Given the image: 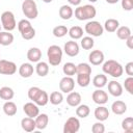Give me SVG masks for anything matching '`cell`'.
I'll list each match as a JSON object with an SVG mask.
<instances>
[{"instance_id":"obj_13","label":"cell","mask_w":133,"mask_h":133,"mask_svg":"<svg viewBox=\"0 0 133 133\" xmlns=\"http://www.w3.org/2000/svg\"><path fill=\"white\" fill-rule=\"evenodd\" d=\"M63 50H64V53L70 56V57H75L79 54V45L77 44V42L75 41H69L64 44V47H63Z\"/></svg>"},{"instance_id":"obj_18","label":"cell","mask_w":133,"mask_h":133,"mask_svg":"<svg viewBox=\"0 0 133 133\" xmlns=\"http://www.w3.org/2000/svg\"><path fill=\"white\" fill-rule=\"evenodd\" d=\"M34 72V69H33V65L29 62H25V63H22L19 68V74L21 77L23 78H29L32 76Z\"/></svg>"},{"instance_id":"obj_20","label":"cell","mask_w":133,"mask_h":133,"mask_svg":"<svg viewBox=\"0 0 133 133\" xmlns=\"http://www.w3.org/2000/svg\"><path fill=\"white\" fill-rule=\"evenodd\" d=\"M94 114H95V117H96L98 121L104 122V121H106V119L108 118V116H109V110H108L107 107L100 105L99 107H97V108L95 109Z\"/></svg>"},{"instance_id":"obj_26","label":"cell","mask_w":133,"mask_h":133,"mask_svg":"<svg viewBox=\"0 0 133 133\" xmlns=\"http://www.w3.org/2000/svg\"><path fill=\"white\" fill-rule=\"evenodd\" d=\"M119 27V22L116 20V19H108L105 21V24H104V29L108 32H114L116 31V29Z\"/></svg>"},{"instance_id":"obj_29","label":"cell","mask_w":133,"mask_h":133,"mask_svg":"<svg viewBox=\"0 0 133 133\" xmlns=\"http://www.w3.org/2000/svg\"><path fill=\"white\" fill-rule=\"evenodd\" d=\"M3 111L8 116L15 115L17 113V105H16V103H14L11 101H6L3 104Z\"/></svg>"},{"instance_id":"obj_38","label":"cell","mask_w":133,"mask_h":133,"mask_svg":"<svg viewBox=\"0 0 133 133\" xmlns=\"http://www.w3.org/2000/svg\"><path fill=\"white\" fill-rule=\"evenodd\" d=\"M68 31H69V29L66 28V26H64V25H58V26H56V27H54L53 28V35L55 36V37H62V36H64L66 33H68Z\"/></svg>"},{"instance_id":"obj_2","label":"cell","mask_w":133,"mask_h":133,"mask_svg":"<svg viewBox=\"0 0 133 133\" xmlns=\"http://www.w3.org/2000/svg\"><path fill=\"white\" fill-rule=\"evenodd\" d=\"M28 98L37 106H45L49 102L48 94L37 86H32L28 89Z\"/></svg>"},{"instance_id":"obj_45","label":"cell","mask_w":133,"mask_h":133,"mask_svg":"<svg viewBox=\"0 0 133 133\" xmlns=\"http://www.w3.org/2000/svg\"><path fill=\"white\" fill-rule=\"evenodd\" d=\"M68 2L72 5H75V6H78L80 3H81V0H68Z\"/></svg>"},{"instance_id":"obj_49","label":"cell","mask_w":133,"mask_h":133,"mask_svg":"<svg viewBox=\"0 0 133 133\" xmlns=\"http://www.w3.org/2000/svg\"><path fill=\"white\" fill-rule=\"evenodd\" d=\"M1 27H2V26H1V24H0V31H1Z\"/></svg>"},{"instance_id":"obj_34","label":"cell","mask_w":133,"mask_h":133,"mask_svg":"<svg viewBox=\"0 0 133 133\" xmlns=\"http://www.w3.org/2000/svg\"><path fill=\"white\" fill-rule=\"evenodd\" d=\"M89 112H90V109L85 104H79L76 108V115L81 118H85L86 116H88Z\"/></svg>"},{"instance_id":"obj_5","label":"cell","mask_w":133,"mask_h":133,"mask_svg":"<svg viewBox=\"0 0 133 133\" xmlns=\"http://www.w3.org/2000/svg\"><path fill=\"white\" fill-rule=\"evenodd\" d=\"M47 56H48L49 63L53 66H56V65L60 64V62L62 60V50L59 46L52 45L47 50Z\"/></svg>"},{"instance_id":"obj_17","label":"cell","mask_w":133,"mask_h":133,"mask_svg":"<svg viewBox=\"0 0 133 133\" xmlns=\"http://www.w3.org/2000/svg\"><path fill=\"white\" fill-rule=\"evenodd\" d=\"M108 91L113 97H119L123 94V86L119 82L112 80L108 83Z\"/></svg>"},{"instance_id":"obj_23","label":"cell","mask_w":133,"mask_h":133,"mask_svg":"<svg viewBox=\"0 0 133 133\" xmlns=\"http://www.w3.org/2000/svg\"><path fill=\"white\" fill-rule=\"evenodd\" d=\"M111 110L114 114H117V115H121V114H124L126 111H127V105L125 102L123 101H115L112 103L111 105Z\"/></svg>"},{"instance_id":"obj_37","label":"cell","mask_w":133,"mask_h":133,"mask_svg":"<svg viewBox=\"0 0 133 133\" xmlns=\"http://www.w3.org/2000/svg\"><path fill=\"white\" fill-rule=\"evenodd\" d=\"M122 128L125 132L127 133H132L133 132V117L128 116L122 122Z\"/></svg>"},{"instance_id":"obj_21","label":"cell","mask_w":133,"mask_h":133,"mask_svg":"<svg viewBox=\"0 0 133 133\" xmlns=\"http://www.w3.org/2000/svg\"><path fill=\"white\" fill-rule=\"evenodd\" d=\"M66 103L72 107H77L81 103V95L77 91H70L66 97Z\"/></svg>"},{"instance_id":"obj_12","label":"cell","mask_w":133,"mask_h":133,"mask_svg":"<svg viewBox=\"0 0 133 133\" xmlns=\"http://www.w3.org/2000/svg\"><path fill=\"white\" fill-rule=\"evenodd\" d=\"M75 87V81L71 76H65L63 78H61L60 82H59V88L62 92H70L74 89Z\"/></svg>"},{"instance_id":"obj_9","label":"cell","mask_w":133,"mask_h":133,"mask_svg":"<svg viewBox=\"0 0 133 133\" xmlns=\"http://www.w3.org/2000/svg\"><path fill=\"white\" fill-rule=\"evenodd\" d=\"M84 30L87 34L91 35V36H101L103 34L104 28L101 25L100 22L98 21H89L85 24Z\"/></svg>"},{"instance_id":"obj_47","label":"cell","mask_w":133,"mask_h":133,"mask_svg":"<svg viewBox=\"0 0 133 133\" xmlns=\"http://www.w3.org/2000/svg\"><path fill=\"white\" fill-rule=\"evenodd\" d=\"M43 2H45V3H51L53 0H42Z\"/></svg>"},{"instance_id":"obj_39","label":"cell","mask_w":133,"mask_h":133,"mask_svg":"<svg viewBox=\"0 0 133 133\" xmlns=\"http://www.w3.org/2000/svg\"><path fill=\"white\" fill-rule=\"evenodd\" d=\"M95 45V41L91 36H84L81 37V47L84 50H90Z\"/></svg>"},{"instance_id":"obj_46","label":"cell","mask_w":133,"mask_h":133,"mask_svg":"<svg viewBox=\"0 0 133 133\" xmlns=\"http://www.w3.org/2000/svg\"><path fill=\"white\" fill-rule=\"evenodd\" d=\"M119 0H106V2L107 3H109V4H115L116 2H118Z\"/></svg>"},{"instance_id":"obj_25","label":"cell","mask_w":133,"mask_h":133,"mask_svg":"<svg viewBox=\"0 0 133 133\" xmlns=\"http://www.w3.org/2000/svg\"><path fill=\"white\" fill-rule=\"evenodd\" d=\"M58 14H59V17L62 19V20H70L72 17H73V15H74V11H73V9H72V7L70 6V5H62L60 8H59V11H58Z\"/></svg>"},{"instance_id":"obj_16","label":"cell","mask_w":133,"mask_h":133,"mask_svg":"<svg viewBox=\"0 0 133 133\" xmlns=\"http://www.w3.org/2000/svg\"><path fill=\"white\" fill-rule=\"evenodd\" d=\"M88 60L94 65H99L104 61V53L101 50H92L88 55Z\"/></svg>"},{"instance_id":"obj_35","label":"cell","mask_w":133,"mask_h":133,"mask_svg":"<svg viewBox=\"0 0 133 133\" xmlns=\"http://www.w3.org/2000/svg\"><path fill=\"white\" fill-rule=\"evenodd\" d=\"M76 70H77V65L73 62H66L62 66L63 74L66 75V76H71V77L76 74Z\"/></svg>"},{"instance_id":"obj_43","label":"cell","mask_w":133,"mask_h":133,"mask_svg":"<svg viewBox=\"0 0 133 133\" xmlns=\"http://www.w3.org/2000/svg\"><path fill=\"white\" fill-rule=\"evenodd\" d=\"M125 72L128 76H133V62L130 61L125 65Z\"/></svg>"},{"instance_id":"obj_22","label":"cell","mask_w":133,"mask_h":133,"mask_svg":"<svg viewBox=\"0 0 133 133\" xmlns=\"http://www.w3.org/2000/svg\"><path fill=\"white\" fill-rule=\"evenodd\" d=\"M27 58L30 62H38L42 58V51L36 47H32L27 52Z\"/></svg>"},{"instance_id":"obj_32","label":"cell","mask_w":133,"mask_h":133,"mask_svg":"<svg viewBox=\"0 0 133 133\" xmlns=\"http://www.w3.org/2000/svg\"><path fill=\"white\" fill-rule=\"evenodd\" d=\"M69 35L73 39H79L83 36V29L80 26H73L68 31Z\"/></svg>"},{"instance_id":"obj_44","label":"cell","mask_w":133,"mask_h":133,"mask_svg":"<svg viewBox=\"0 0 133 133\" xmlns=\"http://www.w3.org/2000/svg\"><path fill=\"white\" fill-rule=\"evenodd\" d=\"M125 41H126L127 47H128L129 49H133V35L131 34V35H130L128 38H126Z\"/></svg>"},{"instance_id":"obj_3","label":"cell","mask_w":133,"mask_h":133,"mask_svg":"<svg viewBox=\"0 0 133 133\" xmlns=\"http://www.w3.org/2000/svg\"><path fill=\"white\" fill-rule=\"evenodd\" d=\"M102 70L105 74L110 75L113 78H118L124 73L123 65L119 62H117L116 60H113V59H109V60L105 61L103 63Z\"/></svg>"},{"instance_id":"obj_48","label":"cell","mask_w":133,"mask_h":133,"mask_svg":"<svg viewBox=\"0 0 133 133\" xmlns=\"http://www.w3.org/2000/svg\"><path fill=\"white\" fill-rule=\"evenodd\" d=\"M88 1H89V2H91V3H95V2H97L98 0H88Z\"/></svg>"},{"instance_id":"obj_41","label":"cell","mask_w":133,"mask_h":133,"mask_svg":"<svg viewBox=\"0 0 133 133\" xmlns=\"http://www.w3.org/2000/svg\"><path fill=\"white\" fill-rule=\"evenodd\" d=\"M125 89L130 94V95H133V77L132 76H129L127 79H125Z\"/></svg>"},{"instance_id":"obj_28","label":"cell","mask_w":133,"mask_h":133,"mask_svg":"<svg viewBox=\"0 0 133 133\" xmlns=\"http://www.w3.org/2000/svg\"><path fill=\"white\" fill-rule=\"evenodd\" d=\"M14 42V34L10 31H0V45L8 46Z\"/></svg>"},{"instance_id":"obj_30","label":"cell","mask_w":133,"mask_h":133,"mask_svg":"<svg viewBox=\"0 0 133 133\" xmlns=\"http://www.w3.org/2000/svg\"><path fill=\"white\" fill-rule=\"evenodd\" d=\"M106 83H107V77H106V75H104V74H98V75H96V76L94 77V79H92V84H94V86L97 87V88H102V87H104V86L106 85Z\"/></svg>"},{"instance_id":"obj_24","label":"cell","mask_w":133,"mask_h":133,"mask_svg":"<svg viewBox=\"0 0 133 133\" xmlns=\"http://www.w3.org/2000/svg\"><path fill=\"white\" fill-rule=\"evenodd\" d=\"M49 123V116L46 113H38L35 117V125L38 130H44Z\"/></svg>"},{"instance_id":"obj_33","label":"cell","mask_w":133,"mask_h":133,"mask_svg":"<svg viewBox=\"0 0 133 133\" xmlns=\"http://www.w3.org/2000/svg\"><path fill=\"white\" fill-rule=\"evenodd\" d=\"M132 34L131 32V29L128 27V26H121L116 29V35L119 39H123L125 41L126 38H128L130 35Z\"/></svg>"},{"instance_id":"obj_42","label":"cell","mask_w":133,"mask_h":133,"mask_svg":"<svg viewBox=\"0 0 133 133\" xmlns=\"http://www.w3.org/2000/svg\"><path fill=\"white\" fill-rule=\"evenodd\" d=\"M122 7L124 10H132L133 9V0H122Z\"/></svg>"},{"instance_id":"obj_14","label":"cell","mask_w":133,"mask_h":133,"mask_svg":"<svg viewBox=\"0 0 133 133\" xmlns=\"http://www.w3.org/2000/svg\"><path fill=\"white\" fill-rule=\"evenodd\" d=\"M91 99H92V101H94L96 104H98V105H104V104H106L107 101H108V95H107V92L104 91L103 89L98 88V89H96V90L92 92Z\"/></svg>"},{"instance_id":"obj_19","label":"cell","mask_w":133,"mask_h":133,"mask_svg":"<svg viewBox=\"0 0 133 133\" xmlns=\"http://www.w3.org/2000/svg\"><path fill=\"white\" fill-rule=\"evenodd\" d=\"M21 127L24 131L26 132H32L36 129V125H35V119L32 117H24L21 121Z\"/></svg>"},{"instance_id":"obj_7","label":"cell","mask_w":133,"mask_h":133,"mask_svg":"<svg viewBox=\"0 0 133 133\" xmlns=\"http://www.w3.org/2000/svg\"><path fill=\"white\" fill-rule=\"evenodd\" d=\"M22 11L29 20H34L38 16L37 5L34 0H24L22 3Z\"/></svg>"},{"instance_id":"obj_6","label":"cell","mask_w":133,"mask_h":133,"mask_svg":"<svg viewBox=\"0 0 133 133\" xmlns=\"http://www.w3.org/2000/svg\"><path fill=\"white\" fill-rule=\"evenodd\" d=\"M18 29L21 33V36L24 39H32L35 36V29L32 27L29 20L23 19L18 23Z\"/></svg>"},{"instance_id":"obj_8","label":"cell","mask_w":133,"mask_h":133,"mask_svg":"<svg viewBox=\"0 0 133 133\" xmlns=\"http://www.w3.org/2000/svg\"><path fill=\"white\" fill-rule=\"evenodd\" d=\"M0 19H1V25L6 31H12L16 28L17 23H16L15 16L11 11L9 10L3 11Z\"/></svg>"},{"instance_id":"obj_10","label":"cell","mask_w":133,"mask_h":133,"mask_svg":"<svg viewBox=\"0 0 133 133\" xmlns=\"http://www.w3.org/2000/svg\"><path fill=\"white\" fill-rule=\"evenodd\" d=\"M80 129V121L76 116L69 117L63 125V133H76Z\"/></svg>"},{"instance_id":"obj_31","label":"cell","mask_w":133,"mask_h":133,"mask_svg":"<svg viewBox=\"0 0 133 133\" xmlns=\"http://www.w3.org/2000/svg\"><path fill=\"white\" fill-rule=\"evenodd\" d=\"M15 96V91L11 87H8V86H3L0 88V98L2 100H6V101H9L14 98Z\"/></svg>"},{"instance_id":"obj_40","label":"cell","mask_w":133,"mask_h":133,"mask_svg":"<svg viewBox=\"0 0 133 133\" xmlns=\"http://www.w3.org/2000/svg\"><path fill=\"white\" fill-rule=\"evenodd\" d=\"M91 132L92 133H104L105 132V126L102 124V122H97L91 126Z\"/></svg>"},{"instance_id":"obj_1","label":"cell","mask_w":133,"mask_h":133,"mask_svg":"<svg viewBox=\"0 0 133 133\" xmlns=\"http://www.w3.org/2000/svg\"><path fill=\"white\" fill-rule=\"evenodd\" d=\"M77 74V83L81 87H86L90 83V74H91V66L88 63L81 62L77 65L76 70Z\"/></svg>"},{"instance_id":"obj_11","label":"cell","mask_w":133,"mask_h":133,"mask_svg":"<svg viewBox=\"0 0 133 133\" xmlns=\"http://www.w3.org/2000/svg\"><path fill=\"white\" fill-rule=\"evenodd\" d=\"M17 72V65L15 62L0 59V74L2 75H14Z\"/></svg>"},{"instance_id":"obj_4","label":"cell","mask_w":133,"mask_h":133,"mask_svg":"<svg viewBox=\"0 0 133 133\" xmlns=\"http://www.w3.org/2000/svg\"><path fill=\"white\" fill-rule=\"evenodd\" d=\"M97 15V9L91 4H85L83 6H78L75 9V17L79 21L90 20Z\"/></svg>"},{"instance_id":"obj_36","label":"cell","mask_w":133,"mask_h":133,"mask_svg":"<svg viewBox=\"0 0 133 133\" xmlns=\"http://www.w3.org/2000/svg\"><path fill=\"white\" fill-rule=\"evenodd\" d=\"M49 101L53 105H59L63 101V96L60 91H53L49 97Z\"/></svg>"},{"instance_id":"obj_27","label":"cell","mask_w":133,"mask_h":133,"mask_svg":"<svg viewBox=\"0 0 133 133\" xmlns=\"http://www.w3.org/2000/svg\"><path fill=\"white\" fill-rule=\"evenodd\" d=\"M35 72L39 77H45L49 73V64L45 61H38L35 65Z\"/></svg>"},{"instance_id":"obj_15","label":"cell","mask_w":133,"mask_h":133,"mask_svg":"<svg viewBox=\"0 0 133 133\" xmlns=\"http://www.w3.org/2000/svg\"><path fill=\"white\" fill-rule=\"evenodd\" d=\"M23 111L25 112V114L29 117L35 118L37 116V114L39 113V108L38 106L33 103V102H28L23 106Z\"/></svg>"}]
</instances>
